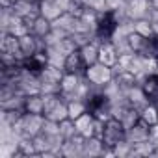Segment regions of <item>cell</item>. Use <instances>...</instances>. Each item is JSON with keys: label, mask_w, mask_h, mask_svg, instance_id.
Masks as SVG:
<instances>
[{"label": "cell", "mask_w": 158, "mask_h": 158, "mask_svg": "<svg viewBox=\"0 0 158 158\" xmlns=\"http://www.w3.org/2000/svg\"><path fill=\"white\" fill-rule=\"evenodd\" d=\"M119 26V21L115 19L114 11L108 10V11H102L99 15V21H97V26H95V37H99L101 41H110L115 34Z\"/></svg>", "instance_id": "obj_4"}, {"label": "cell", "mask_w": 158, "mask_h": 158, "mask_svg": "<svg viewBox=\"0 0 158 158\" xmlns=\"http://www.w3.org/2000/svg\"><path fill=\"white\" fill-rule=\"evenodd\" d=\"M127 39H128V45H130L132 52L141 54V50H143V47H145V43H147V37H143V35L138 34V32H130V34L127 35Z\"/></svg>", "instance_id": "obj_21"}, {"label": "cell", "mask_w": 158, "mask_h": 158, "mask_svg": "<svg viewBox=\"0 0 158 158\" xmlns=\"http://www.w3.org/2000/svg\"><path fill=\"white\" fill-rule=\"evenodd\" d=\"M67 108H69V117H71V119H76V117H80L82 114L88 112V106H86V101H84V99L69 101V102H67Z\"/></svg>", "instance_id": "obj_20"}, {"label": "cell", "mask_w": 158, "mask_h": 158, "mask_svg": "<svg viewBox=\"0 0 158 158\" xmlns=\"http://www.w3.org/2000/svg\"><path fill=\"white\" fill-rule=\"evenodd\" d=\"M102 152H104V143L101 138L91 136L86 139L84 149H82V156H102Z\"/></svg>", "instance_id": "obj_15"}, {"label": "cell", "mask_w": 158, "mask_h": 158, "mask_svg": "<svg viewBox=\"0 0 158 158\" xmlns=\"http://www.w3.org/2000/svg\"><path fill=\"white\" fill-rule=\"evenodd\" d=\"M39 13L45 17V19H48V21H56L61 13H65L56 2H48V0H41L39 2Z\"/></svg>", "instance_id": "obj_17"}, {"label": "cell", "mask_w": 158, "mask_h": 158, "mask_svg": "<svg viewBox=\"0 0 158 158\" xmlns=\"http://www.w3.org/2000/svg\"><path fill=\"white\" fill-rule=\"evenodd\" d=\"M134 32L141 34L143 37L154 35V32H152V23H151L149 19H138V21H134Z\"/></svg>", "instance_id": "obj_22"}, {"label": "cell", "mask_w": 158, "mask_h": 158, "mask_svg": "<svg viewBox=\"0 0 158 158\" xmlns=\"http://www.w3.org/2000/svg\"><path fill=\"white\" fill-rule=\"evenodd\" d=\"M63 69H65L67 73H74V74H82V76H84V73H86V69H88V63H86V60H84L80 48H76V50H73L71 54L65 56Z\"/></svg>", "instance_id": "obj_5"}, {"label": "cell", "mask_w": 158, "mask_h": 158, "mask_svg": "<svg viewBox=\"0 0 158 158\" xmlns=\"http://www.w3.org/2000/svg\"><path fill=\"white\" fill-rule=\"evenodd\" d=\"M82 82H84L82 74H74V73H67L65 71L61 82H60V93H74L76 95V91H78V88H80ZM78 99H80V97H78Z\"/></svg>", "instance_id": "obj_11"}, {"label": "cell", "mask_w": 158, "mask_h": 158, "mask_svg": "<svg viewBox=\"0 0 158 158\" xmlns=\"http://www.w3.org/2000/svg\"><path fill=\"white\" fill-rule=\"evenodd\" d=\"M139 117H141V121H145L149 127H151V125H156V123H158V104L149 102L145 108L139 110Z\"/></svg>", "instance_id": "obj_19"}, {"label": "cell", "mask_w": 158, "mask_h": 158, "mask_svg": "<svg viewBox=\"0 0 158 158\" xmlns=\"http://www.w3.org/2000/svg\"><path fill=\"white\" fill-rule=\"evenodd\" d=\"M104 147H115L121 141H127V128L125 125L117 119V117H110L108 121H104V128H102V136H101Z\"/></svg>", "instance_id": "obj_3"}, {"label": "cell", "mask_w": 158, "mask_h": 158, "mask_svg": "<svg viewBox=\"0 0 158 158\" xmlns=\"http://www.w3.org/2000/svg\"><path fill=\"white\" fill-rule=\"evenodd\" d=\"M84 78H86L91 86H95L99 89H104L110 82H114L115 74H114V69L110 65H104V63L97 61V63H93V65H89L86 69Z\"/></svg>", "instance_id": "obj_2"}, {"label": "cell", "mask_w": 158, "mask_h": 158, "mask_svg": "<svg viewBox=\"0 0 158 158\" xmlns=\"http://www.w3.org/2000/svg\"><path fill=\"white\" fill-rule=\"evenodd\" d=\"M149 2H151L152 8H158V0H149Z\"/></svg>", "instance_id": "obj_28"}, {"label": "cell", "mask_w": 158, "mask_h": 158, "mask_svg": "<svg viewBox=\"0 0 158 158\" xmlns=\"http://www.w3.org/2000/svg\"><path fill=\"white\" fill-rule=\"evenodd\" d=\"M117 60H119V52H117L115 45L112 43V39L110 41H102L99 45V61L104 63V65L114 67L117 63Z\"/></svg>", "instance_id": "obj_10"}, {"label": "cell", "mask_w": 158, "mask_h": 158, "mask_svg": "<svg viewBox=\"0 0 158 158\" xmlns=\"http://www.w3.org/2000/svg\"><path fill=\"white\" fill-rule=\"evenodd\" d=\"M149 10H151V2H149V0H128V2H127V15L132 21L147 19Z\"/></svg>", "instance_id": "obj_8"}, {"label": "cell", "mask_w": 158, "mask_h": 158, "mask_svg": "<svg viewBox=\"0 0 158 158\" xmlns=\"http://www.w3.org/2000/svg\"><path fill=\"white\" fill-rule=\"evenodd\" d=\"M60 134H61V136H63L65 139L73 138V136L76 134V125H74V119L67 117V119L60 121Z\"/></svg>", "instance_id": "obj_23"}, {"label": "cell", "mask_w": 158, "mask_h": 158, "mask_svg": "<svg viewBox=\"0 0 158 158\" xmlns=\"http://www.w3.org/2000/svg\"><path fill=\"white\" fill-rule=\"evenodd\" d=\"M152 32H154V35H158V21L152 23Z\"/></svg>", "instance_id": "obj_27"}, {"label": "cell", "mask_w": 158, "mask_h": 158, "mask_svg": "<svg viewBox=\"0 0 158 158\" xmlns=\"http://www.w3.org/2000/svg\"><path fill=\"white\" fill-rule=\"evenodd\" d=\"M141 56H154L158 58V35H151L147 37V43L141 50Z\"/></svg>", "instance_id": "obj_25"}, {"label": "cell", "mask_w": 158, "mask_h": 158, "mask_svg": "<svg viewBox=\"0 0 158 158\" xmlns=\"http://www.w3.org/2000/svg\"><path fill=\"white\" fill-rule=\"evenodd\" d=\"M45 121L47 117L41 115V114H28L24 112L23 117L11 127L13 134L15 136H24V138H35L37 134L43 132V127H45Z\"/></svg>", "instance_id": "obj_1"}, {"label": "cell", "mask_w": 158, "mask_h": 158, "mask_svg": "<svg viewBox=\"0 0 158 158\" xmlns=\"http://www.w3.org/2000/svg\"><path fill=\"white\" fill-rule=\"evenodd\" d=\"M0 52H8L13 54L19 61L24 60V54L21 52V45H19V37L11 35L8 32H2V41H0Z\"/></svg>", "instance_id": "obj_7"}, {"label": "cell", "mask_w": 158, "mask_h": 158, "mask_svg": "<svg viewBox=\"0 0 158 158\" xmlns=\"http://www.w3.org/2000/svg\"><path fill=\"white\" fill-rule=\"evenodd\" d=\"M28 28H30V34L35 35V37H45L50 30H52V21L45 19L43 15H37L34 21L28 23Z\"/></svg>", "instance_id": "obj_14"}, {"label": "cell", "mask_w": 158, "mask_h": 158, "mask_svg": "<svg viewBox=\"0 0 158 158\" xmlns=\"http://www.w3.org/2000/svg\"><path fill=\"white\" fill-rule=\"evenodd\" d=\"M74 125H76L78 134H82L86 138H91V136H95V130H97V117L91 112H86L80 117L74 119Z\"/></svg>", "instance_id": "obj_6"}, {"label": "cell", "mask_w": 158, "mask_h": 158, "mask_svg": "<svg viewBox=\"0 0 158 158\" xmlns=\"http://www.w3.org/2000/svg\"><path fill=\"white\" fill-rule=\"evenodd\" d=\"M115 84L119 86V89L125 93L127 89H130V88H134L136 84H138V78H136V74L134 73H130L128 69H125V71H121L119 74H115Z\"/></svg>", "instance_id": "obj_18"}, {"label": "cell", "mask_w": 158, "mask_h": 158, "mask_svg": "<svg viewBox=\"0 0 158 158\" xmlns=\"http://www.w3.org/2000/svg\"><path fill=\"white\" fill-rule=\"evenodd\" d=\"M149 125L145 123V121H141V117H139V121L134 125V127H130V128H127V141L128 143H139V141H147V139H151V136H149Z\"/></svg>", "instance_id": "obj_9"}, {"label": "cell", "mask_w": 158, "mask_h": 158, "mask_svg": "<svg viewBox=\"0 0 158 158\" xmlns=\"http://www.w3.org/2000/svg\"><path fill=\"white\" fill-rule=\"evenodd\" d=\"M24 112H28V114H41L43 115V112H45V99H43V95L41 93L26 95V99H24Z\"/></svg>", "instance_id": "obj_16"}, {"label": "cell", "mask_w": 158, "mask_h": 158, "mask_svg": "<svg viewBox=\"0 0 158 158\" xmlns=\"http://www.w3.org/2000/svg\"><path fill=\"white\" fill-rule=\"evenodd\" d=\"M24 110H2V123L13 127L21 117H23Z\"/></svg>", "instance_id": "obj_24"}, {"label": "cell", "mask_w": 158, "mask_h": 158, "mask_svg": "<svg viewBox=\"0 0 158 158\" xmlns=\"http://www.w3.org/2000/svg\"><path fill=\"white\" fill-rule=\"evenodd\" d=\"M15 0H0V4H2V8H11Z\"/></svg>", "instance_id": "obj_26"}, {"label": "cell", "mask_w": 158, "mask_h": 158, "mask_svg": "<svg viewBox=\"0 0 158 158\" xmlns=\"http://www.w3.org/2000/svg\"><path fill=\"white\" fill-rule=\"evenodd\" d=\"M141 89H143V93H145V97L151 101V102H154V104H158V73H151V74H145V78L141 80Z\"/></svg>", "instance_id": "obj_12"}, {"label": "cell", "mask_w": 158, "mask_h": 158, "mask_svg": "<svg viewBox=\"0 0 158 158\" xmlns=\"http://www.w3.org/2000/svg\"><path fill=\"white\" fill-rule=\"evenodd\" d=\"M63 74H65V69H63V67H58V65L48 63V65L39 73V80H41L43 84H56V86H60Z\"/></svg>", "instance_id": "obj_13"}]
</instances>
